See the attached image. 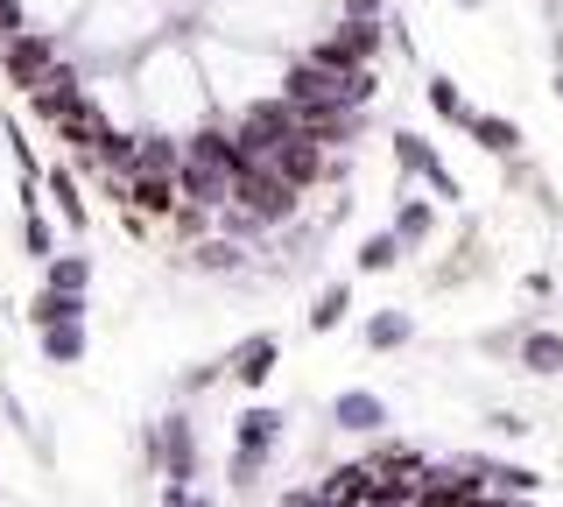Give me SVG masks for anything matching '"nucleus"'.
I'll return each instance as SVG.
<instances>
[{"label":"nucleus","mask_w":563,"mask_h":507,"mask_svg":"<svg viewBox=\"0 0 563 507\" xmlns=\"http://www.w3.org/2000/svg\"><path fill=\"white\" fill-rule=\"evenodd\" d=\"M536 472L479 459H422L409 444H380L366 459L331 465L289 507H536Z\"/></svg>","instance_id":"obj_1"},{"label":"nucleus","mask_w":563,"mask_h":507,"mask_svg":"<svg viewBox=\"0 0 563 507\" xmlns=\"http://www.w3.org/2000/svg\"><path fill=\"white\" fill-rule=\"evenodd\" d=\"M339 423H345V430H374V423H380V401L345 395V401H339Z\"/></svg>","instance_id":"obj_2"},{"label":"nucleus","mask_w":563,"mask_h":507,"mask_svg":"<svg viewBox=\"0 0 563 507\" xmlns=\"http://www.w3.org/2000/svg\"><path fill=\"white\" fill-rule=\"evenodd\" d=\"M472 128H479L486 148H507V142H515V128H500V120H472Z\"/></svg>","instance_id":"obj_3"},{"label":"nucleus","mask_w":563,"mask_h":507,"mask_svg":"<svg viewBox=\"0 0 563 507\" xmlns=\"http://www.w3.org/2000/svg\"><path fill=\"white\" fill-rule=\"evenodd\" d=\"M360 261H366V268H387V261H395V240H387V233H380V240H366V254H360Z\"/></svg>","instance_id":"obj_4"},{"label":"nucleus","mask_w":563,"mask_h":507,"mask_svg":"<svg viewBox=\"0 0 563 507\" xmlns=\"http://www.w3.org/2000/svg\"><path fill=\"white\" fill-rule=\"evenodd\" d=\"M430 233V212H422V205H409V212H401V240H422Z\"/></svg>","instance_id":"obj_5"},{"label":"nucleus","mask_w":563,"mask_h":507,"mask_svg":"<svg viewBox=\"0 0 563 507\" xmlns=\"http://www.w3.org/2000/svg\"><path fill=\"white\" fill-rule=\"evenodd\" d=\"M339 310H345V289H331V296H324V304H317V310H310V324H331V318H339Z\"/></svg>","instance_id":"obj_6"},{"label":"nucleus","mask_w":563,"mask_h":507,"mask_svg":"<svg viewBox=\"0 0 563 507\" xmlns=\"http://www.w3.org/2000/svg\"><path fill=\"white\" fill-rule=\"evenodd\" d=\"M78 345H85L78 331H49V353H57V360H70V353H78Z\"/></svg>","instance_id":"obj_7"}]
</instances>
